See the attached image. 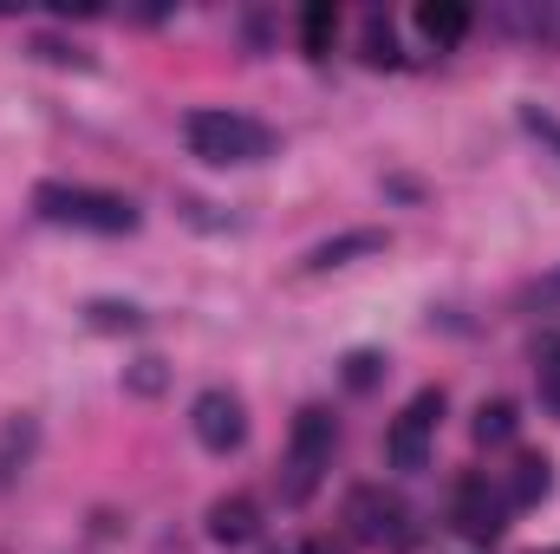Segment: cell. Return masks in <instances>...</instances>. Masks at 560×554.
Segmentation results:
<instances>
[{"mask_svg":"<svg viewBox=\"0 0 560 554\" xmlns=\"http://www.w3.org/2000/svg\"><path fill=\"white\" fill-rule=\"evenodd\" d=\"M476 26V13L463 0H423L418 7V33L430 46H463V33Z\"/></svg>","mask_w":560,"mask_h":554,"instance_id":"10","label":"cell"},{"mask_svg":"<svg viewBox=\"0 0 560 554\" xmlns=\"http://www.w3.org/2000/svg\"><path fill=\"white\" fill-rule=\"evenodd\" d=\"M332 443H339V424L326 405H306V412L293 417V430H287V476H280V503H306L313 489H319V476H326V463H332Z\"/></svg>","mask_w":560,"mask_h":554,"instance_id":"3","label":"cell"},{"mask_svg":"<svg viewBox=\"0 0 560 554\" xmlns=\"http://www.w3.org/2000/svg\"><path fill=\"white\" fill-rule=\"evenodd\" d=\"M255 522H261L255 496H222V503H209V535H215V542H248Z\"/></svg>","mask_w":560,"mask_h":554,"instance_id":"12","label":"cell"},{"mask_svg":"<svg viewBox=\"0 0 560 554\" xmlns=\"http://www.w3.org/2000/svg\"><path fill=\"white\" fill-rule=\"evenodd\" d=\"M436 417H443V392H436V385L418 392L405 412L392 417V430H385V457H392V470H423V463H430Z\"/></svg>","mask_w":560,"mask_h":554,"instance_id":"6","label":"cell"},{"mask_svg":"<svg viewBox=\"0 0 560 554\" xmlns=\"http://www.w3.org/2000/svg\"><path fill=\"white\" fill-rule=\"evenodd\" d=\"M385 249H392V235H385V229H346V235L319 242L300 268H306V275H326V268H346V262H359V255H385Z\"/></svg>","mask_w":560,"mask_h":554,"instance_id":"8","label":"cell"},{"mask_svg":"<svg viewBox=\"0 0 560 554\" xmlns=\"http://www.w3.org/2000/svg\"><path fill=\"white\" fill-rule=\"evenodd\" d=\"M183 138H189V157H202V163H215V170H229V163H261V157H275V131L261 125V118H248V112H189L183 118Z\"/></svg>","mask_w":560,"mask_h":554,"instance_id":"2","label":"cell"},{"mask_svg":"<svg viewBox=\"0 0 560 554\" xmlns=\"http://www.w3.org/2000/svg\"><path fill=\"white\" fill-rule=\"evenodd\" d=\"M189 430H196V443H202L209 457H229V450L248 443V405H242L229 385H209V392H196V405H189Z\"/></svg>","mask_w":560,"mask_h":554,"instance_id":"5","label":"cell"},{"mask_svg":"<svg viewBox=\"0 0 560 554\" xmlns=\"http://www.w3.org/2000/svg\"><path fill=\"white\" fill-rule=\"evenodd\" d=\"M339 379H346L352 392H372V385L385 379V353H372V346H359V353H346V366H339Z\"/></svg>","mask_w":560,"mask_h":554,"instance_id":"17","label":"cell"},{"mask_svg":"<svg viewBox=\"0 0 560 554\" xmlns=\"http://www.w3.org/2000/svg\"><path fill=\"white\" fill-rule=\"evenodd\" d=\"M85 326H92V333H138L143 313L131 300H92V307H85Z\"/></svg>","mask_w":560,"mask_h":554,"instance_id":"16","label":"cell"},{"mask_svg":"<svg viewBox=\"0 0 560 554\" xmlns=\"http://www.w3.org/2000/svg\"><path fill=\"white\" fill-rule=\"evenodd\" d=\"M509 496L482 476V470H469L463 483H456V496H450V522H456V535H469V542H495L509 522Z\"/></svg>","mask_w":560,"mask_h":554,"instance_id":"7","label":"cell"},{"mask_svg":"<svg viewBox=\"0 0 560 554\" xmlns=\"http://www.w3.org/2000/svg\"><path fill=\"white\" fill-rule=\"evenodd\" d=\"M522 131H528L535 143H548V150L560 157V118H555V112H541V105H522Z\"/></svg>","mask_w":560,"mask_h":554,"instance_id":"20","label":"cell"},{"mask_svg":"<svg viewBox=\"0 0 560 554\" xmlns=\"http://www.w3.org/2000/svg\"><path fill=\"white\" fill-rule=\"evenodd\" d=\"M541 399H548V405L560 412V346L548 353V366H541Z\"/></svg>","mask_w":560,"mask_h":554,"instance_id":"21","label":"cell"},{"mask_svg":"<svg viewBox=\"0 0 560 554\" xmlns=\"http://www.w3.org/2000/svg\"><path fill=\"white\" fill-rule=\"evenodd\" d=\"M365 66H398V33H392V20H365Z\"/></svg>","mask_w":560,"mask_h":554,"instance_id":"19","label":"cell"},{"mask_svg":"<svg viewBox=\"0 0 560 554\" xmlns=\"http://www.w3.org/2000/svg\"><path fill=\"white\" fill-rule=\"evenodd\" d=\"M548 489H555V463L541 457V450H528V457H515V476H509V509H535V503H548Z\"/></svg>","mask_w":560,"mask_h":554,"instance_id":"11","label":"cell"},{"mask_svg":"<svg viewBox=\"0 0 560 554\" xmlns=\"http://www.w3.org/2000/svg\"><path fill=\"white\" fill-rule=\"evenodd\" d=\"M163 385H170V366H163V359L125 366V392H131V399H163Z\"/></svg>","mask_w":560,"mask_h":554,"instance_id":"18","label":"cell"},{"mask_svg":"<svg viewBox=\"0 0 560 554\" xmlns=\"http://www.w3.org/2000/svg\"><path fill=\"white\" fill-rule=\"evenodd\" d=\"M26 53H33V59H46V66L92 72V53H85V46H72V39H59V33H33V39H26Z\"/></svg>","mask_w":560,"mask_h":554,"instance_id":"14","label":"cell"},{"mask_svg":"<svg viewBox=\"0 0 560 554\" xmlns=\"http://www.w3.org/2000/svg\"><path fill=\"white\" fill-rule=\"evenodd\" d=\"M332 39H339V7H332V0H313V7L300 13V53H306V59H326Z\"/></svg>","mask_w":560,"mask_h":554,"instance_id":"13","label":"cell"},{"mask_svg":"<svg viewBox=\"0 0 560 554\" xmlns=\"http://www.w3.org/2000/svg\"><path fill=\"white\" fill-rule=\"evenodd\" d=\"M528 293H535V300H560V268H555V275H548V280H535Z\"/></svg>","mask_w":560,"mask_h":554,"instance_id":"22","label":"cell"},{"mask_svg":"<svg viewBox=\"0 0 560 554\" xmlns=\"http://www.w3.org/2000/svg\"><path fill=\"white\" fill-rule=\"evenodd\" d=\"M405 522H411L405 503L385 496L378 483H359V489L346 496V529H352V542H365V549H405V542H411Z\"/></svg>","mask_w":560,"mask_h":554,"instance_id":"4","label":"cell"},{"mask_svg":"<svg viewBox=\"0 0 560 554\" xmlns=\"http://www.w3.org/2000/svg\"><path fill=\"white\" fill-rule=\"evenodd\" d=\"M33 216L52 229H85V235H131L138 229V203L118 189H92V183H39Z\"/></svg>","mask_w":560,"mask_h":554,"instance_id":"1","label":"cell"},{"mask_svg":"<svg viewBox=\"0 0 560 554\" xmlns=\"http://www.w3.org/2000/svg\"><path fill=\"white\" fill-rule=\"evenodd\" d=\"M469 430H476V443H509L515 437V405L509 399H482Z\"/></svg>","mask_w":560,"mask_h":554,"instance_id":"15","label":"cell"},{"mask_svg":"<svg viewBox=\"0 0 560 554\" xmlns=\"http://www.w3.org/2000/svg\"><path fill=\"white\" fill-rule=\"evenodd\" d=\"M33 450H39V417H33V412L0 417V489H13V483H20V470L33 463Z\"/></svg>","mask_w":560,"mask_h":554,"instance_id":"9","label":"cell"}]
</instances>
